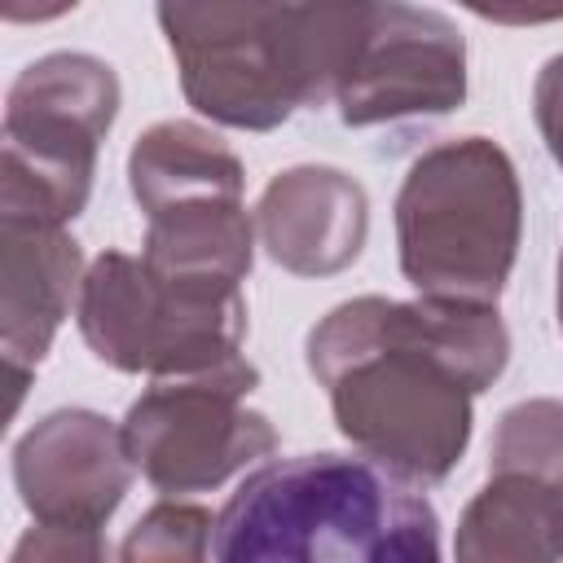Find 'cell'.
I'll use <instances>...</instances> for the list:
<instances>
[{"label": "cell", "instance_id": "cell-1", "mask_svg": "<svg viewBox=\"0 0 563 563\" xmlns=\"http://www.w3.org/2000/svg\"><path fill=\"white\" fill-rule=\"evenodd\" d=\"M303 356L330 396L339 435L427 488L462 462L475 427L471 400L501 378L510 334L497 303L356 295L308 330Z\"/></svg>", "mask_w": 563, "mask_h": 563}, {"label": "cell", "instance_id": "cell-2", "mask_svg": "<svg viewBox=\"0 0 563 563\" xmlns=\"http://www.w3.org/2000/svg\"><path fill=\"white\" fill-rule=\"evenodd\" d=\"M374 0H158L185 101L220 128L273 132L334 101Z\"/></svg>", "mask_w": 563, "mask_h": 563}, {"label": "cell", "instance_id": "cell-3", "mask_svg": "<svg viewBox=\"0 0 563 563\" xmlns=\"http://www.w3.org/2000/svg\"><path fill=\"white\" fill-rule=\"evenodd\" d=\"M220 563H431L440 519L418 484L352 453L255 466L216 515Z\"/></svg>", "mask_w": 563, "mask_h": 563}, {"label": "cell", "instance_id": "cell-4", "mask_svg": "<svg viewBox=\"0 0 563 563\" xmlns=\"http://www.w3.org/2000/svg\"><path fill=\"white\" fill-rule=\"evenodd\" d=\"M519 238L523 189L497 141L457 136L409 163L396 194V251L418 295L497 303Z\"/></svg>", "mask_w": 563, "mask_h": 563}, {"label": "cell", "instance_id": "cell-5", "mask_svg": "<svg viewBox=\"0 0 563 563\" xmlns=\"http://www.w3.org/2000/svg\"><path fill=\"white\" fill-rule=\"evenodd\" d=\"M119 114V75L92 53L35 57L4 97L0 220L70 224L92 194L97 150Z\"/></svg>", "mask_w": 563, "mask_h": 563}, {"label": "cell", "instance_id": "cell-6", "mask_svg": "<svg viewBox=\"0 0 563 563\" xmlns=\"http://www.w3.org/2000/svg\"><path fill=\"white\" fill-rule=\"evenodd\" d=\"M88 352L119 374L180 378L242 356V286L189 282L145 264V255L101 251L75 303Z\"/></svg>", "mask_w": 563, "mask_h": 563}, {"label": "cell", "instance_id": "cell-7", "mask_svg": "<svg viewBox=\"0 0 563 563\" xmlns=\"http://www.w3.org/2000/svg\"><path fill=\"white\" fill-rule=\"evenodd\" d=\"M255 387L260 369L246 356L202 374L154 378L123 413V444L141 479L167 497L211 493L268 457L277 427L246 405Z\"/></svg>", "mask_w": 563, "mask_h": 563}, {"label": "cell", "instance_id": "cell-8", "mask_svg": "<svg viewBox=\"0 0 563 563\" xmlns=\"http://www.w3.org/2000/svg\"><path fill=\"white\" fill-rule=\"evenodd\" d=\"M347 128L440 119L466 101L462 31L409 0H374L361 48L334 92Z\"/></svg>", "mask_w": 563, "mask_h": 563}, {"label": "cell", "instance_id": "cell-9", "mask_svg": "<svg viewBox=\"0 0 563 563\" xmlns=\"http://www.w3.org/2000/svg\"><path fill=\"white\" fill-rule=\"evenodd\" d=\"M132 475L123 427L97 409H53L13 444V488L35 523L101 532Z\"/></svg>", "mask_w": 563, "mask_h": 563}, {"label": "cell", "instance_id": "cell-10", "mask_svg": "<svg viewBox=\"0 0 563 563\" xmlns=\"http://www.w3.org/2000/svg\"><path fill=\"white\" fill-rule=\"evenodd\" d=\"M84 251L66 224L0 220V352L13 413L84 290Z\"/></svg>", "mask_w": 563, "mask_h": 563}, {"label": "cell", "instance_id": "cell-11", "mask_svg": "<svg viewBox=\"0 0 563 563\" xmlns=\"http://www.w3.org/2000/svg\"><path fill=\"white\" fill-rule=\"evenodd\" d=\"M255 229L277 268L295 277H334L365 251L369 194L343 167L299 163L264 185Z\"/></svg>", "mask_w": 563, "mask_h": 563}, {"label": "cell", "instance_id": "cell-12", "mask_svg": "<svg viewBox=\"0 0 563 563\" xmlns=\"http://www.w3.org/2000/svg\"><path fill=\"white\" fill-rule=\"evenodd\" d=\"M255 216L242 194H202L145 211V264L189 282L242 286L255 264Z\"/></svg>", "mask_w": 563, "mask_h": 563}, {"label": "cell", "instance_id": "cell-13", "mask_svg": "<svg viewBox=\"0 0 563 563\" xmlns=\"http://www.w3.org/2000/svg\"><path fill=\"white\" fill-rule=\"evenodd\" d=\"M128 185L141 211L198 194H242V158L220 141V132L194 119H163L132 141Z\"/></svg>", "mask_w": 563, "mask_h": 563}, {"label": "cell", "instance_id": "cell-14", "mask_svg": "<svg viewBox=\"0 0 563 563\" xmlns=\"http://www.w3.org/2000/svg\"><path fill=\"white\" fill-rule=\"evenodd\" d=\"M453 554L471 563H550L559 559L554 484L532 475H488L466 501Z\"/></svg>", "mask_w": 563, "mask_h": 563}, {"label": "cell", "instance_id": "cell-15", "mask_svg": "<svg viewBox=\"0 0 563 563\" xmlns=\"http://www.w3.org/2000/svg\"><path fill=\"white\" fill-rule=\"evenodd\" d=\"M488 475H532L541 484L563 479V400H519L497 418Z\"/></svg>", "mask_w": 563, "mask_h": 563}, {"label": "cell", "instance_id": "cell-16", "mask_svg": "<svg viewBox=\"0 0 563 563\" xmlns=\"http://www.w3.org/2000/svg\"><path fill=\"white\" fill-rule=\"evenodd\" d=\"M216 541V515L194 501H158L123 537V563H167V559H207Z\"/></svg>", "mask_w": 563, "mask_h": 563}, {"label": "cell", "instance_id": "cell-17", "mask_svg": "<svg viewBox=\"0 0 563 563\" xmlns=\"http://www.w3.org/2000/svg\"><path fill=\"white\" fill-rule=\"evenodd\" d=\"M13 563H75V559H106V541L101 532L88 528H53V523H35L9 554Z\"/></svg>", "mask_w": 563, "mask_h": 563}, {"label": "cell", "instance_id": "cell-18", "mask_svg": "<svg viewBox=\"0 0 563 563\" xmlns=\"http://www.w3.org/2000/svg\"><path fill=\"white\" fill-rule=\"evenodd\" d=\"M532 119L550 150V158L563 167V53H554L532 84Z\"/></svg>", "mask_w": 563, "mask_h": 563}, {"label": "cell", "instance_id": "cell-19", "mask_svg": "<svg viewBox=\"0 0 563 563\" xmlns=\"http://www.w3.org/2000/svg\"><path fill=\"white\" fill-rule=\"evenodd\" d=\"M462 9H471L484 22L497 26H545V22H563V0H457Z\"/></svg>", "mask_w": 563, "mask_h": 563}, {"label": "cell", "instance_id": "cell-20", "mask_svg": "<svg viewBox=\"0 0 563 563\" xmlns=\"http://www.w3.org/2000/svg\"><path fill=\"white\" fill-rule=\"evenodd\" d=\"M79 0H0L4 22L13 26H31V22H53L62 13H70Z\"/></svg>", "mask_w": 563, "mask_h": 563}, {"label": "cell", "instance_id": "cell-21", "mask_svg": "<svg viewBox=\"0 0 563 563\" xmlns=\"http://www.w3.org/2000/svg\"><path fill=\"white\" fill-rule=\"evenodd\" d=\"M554 519H559V559H563V479L554 484Z\"/></svg>", "mask_w": 563, "mask_h": 563}, {"label": "cell", "instance_id": "cell-22", "mask_svg": "<svg viewBox=\"0 0 563 563\" xmlns=\"http://www.w3.org/2000/svg\"><path fill=\"white\" fill-rule=\"evenodd\" d=\"M554 312H559V330H563V251H559V282H554Z\"/></svg>", "mask_w": 563, "mask_h": 563}]
</instances>
